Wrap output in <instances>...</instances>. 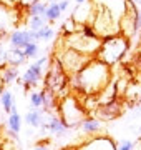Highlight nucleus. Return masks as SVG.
<instances>
[{"instance_id":"nucleus-1","label":"nucleus","mask_w":141,"mask_h":150,"mask_svg":"<svg viewBox=\"0 0 141 150\" xmlns=\"http://www.w3.org/2000/svg\"><path fill=\"white\" fill-rule=\"evenodd\" d=\"M111 83V67L100 59H91L76 75L70 77L71 90L76 95H100Z\"/></svg>"},{"instance_id":"nucleus-2","label":"nucleus","mask_w":141,"mask_h":150,"mask_svg":"<svg viewBox=\"0 0 141 150\" xmlns=\"http://www.w3.org/2000/svg\"><path fill=\"white\" fill-rule=\"evenodd\" d=\"M130 43H131L130 38H126L121 33L114 35V37L103 38V43L100 47V52H98L96 59H100L101 62H105L110 67H113L114 64H118L119 60L125 57Z\"/></svg>"},{"instance_id":"nucleus-3","label":"nucleus","mask_w":141,"mask_h":150,"mask_svg":"<svg viewBox=\"0 0 141 150\" xmlns=\"http://www.w3.org/2000/svg\"><path fill=\"white\" fill-rule=\"evenodd\" d=\"M101 43H103V40L100 37H87V35H83L80 32L71 33V35H61L58 40V45L71 48V50L80 52V54L91 57V59H95L98 55Z\"/></svg>"},{"instance_id":"nucleus-4","label":"nucleus","mask_w":141,"mask_h":150,"mask_svg":"<svg viewBox=\"0 0 141 150\" xmlns=\"http://www.w3.org/2000/svg\"><path fill=\"white\" fill-rule=\"evenodd\" d=\"M85 113L87 110L76 95H66L58 102V115L66 123L68 129L80 127L85 120Z\"/></svg>"},{"instance_id":"nucleus-5","label":"nucleus","mask_w":141,"mask_h":150,"mask_svg":"<svg viewBox=\"0 0 141 150\" xmlns=\"http://www.w3.org/2000/svg\"><path fill=\"white\" fill-rule=\"evenodd\" d=\"M55 60L61 65V69L66 72L68 77L71 75H76L80 70L85 67V65L91 60V57H87V55L80 54V52H75L71 48L61 47V45H57V50H55Z\"/></svg>"},{"instance_id":"nucleus-6","label":"nucleus","mask_w":141,"mask_h":150,"mask_svg":"<svg viewBox=\"0 0 141 150\" xmlns=\"http://www.w3.org/2000/svg\"><path fill=\"white\" fill-rule=\"evenodd\" d=\"M68 82H70V77L61 69V65L57 60L50 62V67L47 69V74H45V79H43L45 90H50L57 97H61V90L66 87Z\"/></svg>"},{"instance_id":"nucleus-7","label":"nucleus","mask_w":141,"mask_h":150,"mask_svg":"<svg viewBox=\"0 0 141 150\" xmlns=\"http://www.w3.org/2000/svg\"><path fill=\"white\" fill-rule=\"evenodd\" d=\"M90 2L98 8H103V10L110 12L119 22L128 12V4H130V0H90Z\"/></svg>"},{"instance_id":"nucleus-8","label":"nucleus","mask_w":141,"mask_h":150,"mask_svg":"<svg viewBox=\"0 0 141 150\" xmlns=\"http://www.w3.org/2000/svg\"><path fill=\"white\" fill-rule=\"evenodd\" d=\"M95 113H96V118H100L101 122H110V120L118 118L123 113V105L118 100H113V102L105 103V105H98Z\"/></svg>"},{"instance_id":"nucleus-9","label":"nucleus","mask_w":141,"mask_h":150,"mask_svg":"<svg viewBox=\"0 0 141 150\" xmlns=\"http://www.w3.org/2000/svg\"><path fill=\"white\" fill-rule=\"evenodd\" d=\"M75 150H118V147L113 144V140L103 135H96L91 140L83 142L80 147H76Z\"/></svg>"},{"instance_id":"nucleus-10","label":"nucleus","mask_w":141,"mask_h":150,"mask_svg":"<svg viewBox=\"0 0 141 150\" xmlns=\"http://www.w3.org/2000/svg\"><path fill=\"white\" fill-rule=\"evenodd\" d=\"M27 113H25V123L30 125L32 129H42V125L45 122V117H47V112H45V108H33V107H28Z\"/></svg>"},{"instance_id":"nucleus-11","label":"nucleus","mask_w":141,"mask_h":150,"mask_svg":"<svg viewBox=\"0 0 141 150\" xmlns=\"http://www.w3.org/2000/svg\"><path fill=\"white\" fill-rule=\"evenodd\" d=\"M30 42H33L32 35H30V30H15V32H12L8 35V43L13 48H23Z\"/></svg>"},{"instance_id":"nucleus-12","label":"nucleus","mask_w":141,"mask_h":150,"mask_svg":"<svg viewBox=\"0 0 141 150\" xmlns=\"http://www.w3.org/2000/svg\"><path fill=\"white\" fill-rule=\"evenodd\" d=\"M101 120L96 117H85V120L82 122V132L85 135H90V137H95V135H100L101 132Z\"/></svg>"},{"instance_id":"nucleus-13","label":"nucleus","mask_w":141,"mask_h":150,"mask_svg":"<svg viewBox=\"0 0 141 150\" xmlns=\"http://www.w3.org/2000/svg\"><path fill=\"white\" fill-rule=\"evenodd\" d=\"M7 60H8V65H13V67H18V65H22L27 62V57L23 54L22 48H8L7 50Z\"/></svg>"},{"instance_id":"nucleus-14","label":"nucleus","mask_w":141,"mask_h":150,"mask_svg":"<svg viewBox=\"0 0 141 150\" xmlns=\"http://www.w3.org/2000/svg\"><path fill=\"white\" fill-rule=\"evenodd\" d=\"M18 79V67H13V65H7L3 69H0V80L2 83H12V82H15Z\"/></svg>"},{"instance_id":"nucleus-15","label":"nucleus","mask_w":141,"mask_h":150,"mask_svg":"<svg viewBox=\"0 0 141 150\" xmlns=\"http://www.w3.org/2000/svg\"><path fill=\"white\" fill-rule=\"evenodd\" d=\"M7 129L13 130V132H17V134L22 130V117H20V113H18L17 105L12 108L10 115H8V118H7Z\"/></svg>"},{"instance_id":"nucleus-16","label":"nucleus","mask_w":141,"mask_h":150,"mask_svg":"<svg viewBox=\"0 0 141 150\" xmlns=\"http://www.w3.org/2000/svg\"><path fill=\"white\" fill-rule=\"evenodd\" d=\"M0 103H2V110H3L7 115H10L12 108L15 107V95H13L10 90H3V93L0 97Z\"/></svg>"},{"instance_id":"nucleus-17","label":"nucleus","mask_w":141,"mask_h":150,"mask_svg":"<svg viewBox=\"0 0 141 150\" xmlns=\"http://www.w3.org/2000/svg\"><path fill=\"white\" fill-rule=\"evenodd\" d=\"M61 17V10H60V5L58 2H50L48 4V8H47V13H45V18L52 23V22L58 20Z\"/></svg>"},{"instance_id":"nucleus-18","label":"nucleus","mask_w":141,"mask_h":150,"mask_svg":"<svg viewBox=\"0 0 141 150\" xmlns=\"http://www.w3.org/2000/svg\"><path fill=\"white\" fill-rule=\"evenodd\" d=\"M48 4H50V2H43V0H40V2H37V4H33L32 7H28V8H27L28 15L45 17V13H47V8H48Z\"/></svg>"},{"instance_id":"nucleus-19","label":"nucleus","mask_w":141,"mask_h":150,"mask_svg":"<svg viewBox=\"0 0 141 150\" xmlns=\"http://www.w3.org/2000/svg\"><path fill=\"white\" fill-rule=\"evenodd\" d=\"M28 30H40L42 27H45L47 23H48V20L45 18V17H38V15H30L28 17Z\"/></svg>"},{"instance_id":"nucleus-20","label":"nucleus","mask_w":141,"mask_h":150,"mask_svg":"<svg viewBox=\"0 0 141 150\" xmlns=\"http://www.w3.org/2000/svg\"><path fill=\"white\" fill-rule=\"evenodd\" d=\"M80 30V25L75 22L73 17H70L68 20L63 22V25H61V35H71V33H76Z\"/></svg>"},{"instance_id":"nucleus-21","label":"nucleus","mask_w":141,"mask_h":150,"mask_svg":"<svg viewBox=\"0 0 141 150\" xmlns=\"http://www.w3.org/2000/svg\"><path fill=\"white\" fill-rule=\"evenodd\" d=\"M22 50H23V54H25V57H27V59H37V55L40 54L38 42H30V43H27V45L22 48Z\"/></svg>"},{"instance_id":"nucleus-22","label":"nucleus","mask_w":141,"mask_h":150,"mask_svg":"<svg viewBox=\"0 0 141 150\" xmlns=\"http://www.w3.org/2000/svg\"><path fill=\"white\" fill-rule=\"evenodd\" d=\"M30 107H33V108H42V107H43V97H42V90H40V92L33 90L32 93H30Z\"/></svg>"},{"instance_id":"nucleus-23","label":"nucleus","mask_w":141,"mask_h":150,"mask_svg":"<svg viewBox=\"0 0 141 150\" xmlns=\"http://www.w3.org/2000/svg\"><path fill=\"white\" fill-rule=\"evenodd\" d=\"M7 50L8 48L3 47V38H0V69H3L8 65V60H7Z\"/></svg>"},{"instance_id":"nucleus-24","label":"nucleus","mask_w":141,"mask_h":150,"mask_svg":"<svg viewBox=\"0 0 141 150\" xmlns=\"http://www.w3.org/2000/svg\"><path fill=\"white\" fill-rule=\"evenodd\" d=\"M135 145H136V142L126 139V140H119V144L116 147H118V150H135Z\"/></svg>"},{"instance_id":"nucleus-25","label":"nucleus","mask_w":141,"mask_h":150,"mask_svg":"<svg viewBox=\"0 0 141 150\" xmlns=\"http://www.w3.org/2000/svg\"><path fill=\"white\" fill-rule=\"evenodd\" d=\"M135 23H136V28H138L140 33H141V8H138L136 13H135Z\"/></svg>"},{"instance_id":"nucleus-26","label":"nucleus","mask_w":141,"mask_h":150,"mask_svg":"<svg viewBox=\"0 0 141 150\" xmlns=\"http://www.w3.org/2000/svg\"><path fill=\"white\" fill-rule=\"evenodd\" d=\"M60 5V10H61V13L65 10H68V7H70V0H61V2H58Z\"/></svg>"},{"instance_id":"nucleus-27","label":"nucleus","mask_w":141,"mask_h":150,"mask_svg":"<svg viewBox=\"0 0 141 150\" xmlns=\"http://www.w3.org/2000/svg\"><path fill=\"white\" fill-rule=\"evenodd\" d=\"M37 2H40V0H22V2H20V5L22 7H32L33 4H37Z\"/></svg>"},{"instance_id":"nucleus-28","label":"nucleus","mask_w":141,"mask_h":150,"mask_svg":"<svg viewBox=\"0 0 141 150\" xmlns=\"http://www.w3.org/2000/svg\"><path fill=\"white\" fill-rule=\"evenodd\" d=\"M33 150H50V147L47 144H38V145L33 147Z\"/></svg>"},{"instance_id":"nucleus-29","label":"nucleus","mask_w":141,"mask_h":150,"mask_svg":"<svg viewBox=\"0 0 141 150\" xmlns=\"http://www.w3.org/2000/svg\"><path fill=\"white\" fill-rule=\"evenodd\" d=\"M76 2V5H83V4H87L88 0H75Z\"/></svg>"},{"instance_id":"nucleus-30","label":"nucleus","mask_w":141,"mask_h":150,"mask_svg":"<svg viewBox=\"0 0 141 150\" xmlns=\"http://www.w3.org/2000/svg\"><path fill=\"white\" fill-rule=\"evenodd\" d=\"M136 134H138V135H141V127H138V129H136Z\"/></svg>"},{"instance_id":"nucleus-31","label":"nucleus","mask_w":141,"mask_h":150,"mask_svg":"<svg viewBox=\"0 0 141 150\" xmlns=\"http://www.w3.org/2000/svg\"><path fill=\"white\" fill-rule=\"evenodd\" d=\"M138 103H140V105H141V95H140V98H138Z\"/></svg>"},{"instance_id":"nucleus-32","label":"nucleus","mask_w":141,"mask_h":150,"mask_svg":"<svg viewBox=\"0 0 141 150\" xmlns=\"http://www.w3.org/2000/svg\"><path fill=\"white\" fill-rule=\"evenodd\" d=\"M50 2H61V0H50Z\"/></svg>"},{"instance_id":"nucleus-33","label":"nucleus","mask_w":141,"mask_h":150,"mask_svg":"<svg viewBox=\"0 0 141 150\" xmlns=\"http://www.w3.org/2000/svg\"><path fill=\"white\" fill-rule=\"evenodd\" d=\"M66 150H75V149H66Z\"/></svg>"}]
</instances>
